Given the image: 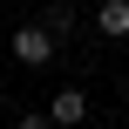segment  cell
Masks as SVG:
<instances>
[{
	"label": "cell",
	"mask_w": 129,
	"mask_h": 129,
	"mask_svg": "<svg viewBox=\"0 0 129 129\" xmlns=\"http://www.w3.org/2000/svg\"><path fill=\"white\" fill-rule=\"evenodd\" d=\"M7 48H14V61H20V68H54V54H61V41H54V27H48V20L14 27V34H7Z\"/></svg>",
	"instance_id": "obj_1"
},
{
	"label": "cell",
	"mask_w": 129,
	"mask_h": 129,
	"mask_svg": "<svg viewBox=\"0 0 129 129\" xmlns=\"http://www.w3.org/2000/svg\"><path fill=\"white\" fill-rule=\"evenodd\" d=\"M82 116H88V88H82V82L54 88V102H48V122H54V129H68V122H82Z\"/></svg>",
	"instance_id": "obj_2"
},
{
	"label": "cell",
	"mask_w": 129,
	"mask_h": 129,
	"mask_svg": "<svg viewBox=\"0 0 129 129\" xmlns=\"http://www.w3.org/2000/svg\"><path fill=\"white\" fill-rule=\"evenodd\" d=\"M95 34L102 41H129V0H95Z\"/></svg>",
	"instance_id": "obj_3"
},
{
	"label": "cell",
	"mask_w": 129,
	"mask_h": 129,
	"mask_svg": "<svg viewBox=\"0 0 129 129\" xmlns=\"http://www.w3.org/2000/svg\"><path fill=\"white\" fill-rule=\"evenodd\" d=\"M41 20L54 27V41H61V48H68V41H75V27H82V14H75V0H48V7H41Z\"/></svg>",
	"instance_id": "obj_4"
},
{
	"label": "cell",
	"mask_w": 129,
	"mask_h": 129,
	"mask_svg": "<svg viewBox=\"0 0 129 129\" xmlns=\"http://www.w3.org/2000/svg\"><path fill=\"white\" fill-rule=\"evenodd\" d=\"M0 116H7V88H0Z\"/></svg>",
	"instance_id": "obj_5"
}]
</instances>
